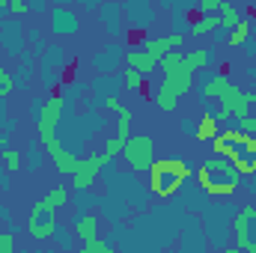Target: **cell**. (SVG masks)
Masks as SVG:
<instances>
[{"instance_id": "34", "label": "cell", "mask_w": 256, "mask_h": 253, "mask_svg": "<svg viewBox=\"0 0 256 253\" xmlns=\"http://www.w3.org/2000/svg\"><path fill=\"white\" fill-rule=\"evenodd\" d=\"M161 3H167V6H188V3H196V0H161Z\"/></svg>"}, {"instance_id": "33", "label": "cell", "mask_w": 256, "mask_h": 253, "mask_svg": "<svg viewBox=\"0 0 256 253\" xmlns=\"http://www.w3.org/2000/svg\"><path fill=\"white\" fill-rule=\"evenodd\" d=\"M104 108H108V110H116V114H120V110H122V102H120L116 96H104Z\"/></svg>"}, {"instance_id": "19", "label": "cell", "mask_w": 256, "mask_h": 253, "mask_svg": "<svg viewBox=\"0 0 256 253\" xmlns=\"http://www.w3.org/2000/svg\"><path fill=\"white\" fill-rule=\"evenodd\" d=\"M212 48H194V51H185V66L196 72V68H206V66L212 63Z\"/></svg>"}, {"instance_id": "37", "label": "cell", "mask_w": 256, "mask_h": 253, "mask_svg": "<svg viewBox=\"0 0 256 253\" xmlns=\"http://www.w3.org/2000/svg\"><path fill=\"white\" fill-rule=\"evenodd\" d=\"M9 3H12V0H0V9H9Z\"/></svg>"}, {"instance_id": "31", "label": "cell", "mask_w": 256, "mask_h": 253, "mask_svg": "<svg viewBox=\"0 0 256 253\" xmlns=\"http://www.w3.org/2000/svg\"><path fill=\"white\" fill-rule=\"evenodd\" d=\"M30 9H33V6H30L27 0H12V3H9V15H27Z\"/></svg>"}, {"instance_id": "22", "label": "cell", "mask_w": 256, "mask_h": 253, "mask_svg": "<svg viewBox=\"0 0 256 253\" xmlns=\"http://www.w3.org/2000/svg\"><path fill=\"white\" fill-rule=\"evenodd\" d=\"M232 167H236L242 176H250V173H256V149H254V152H242L238 158H232Z\"/></svg>"}, {"instance_id": "17", "label": "cell", "mask_w": 256, "mask_h": 253, "mask_svg": "<svg viewBox=\"0 0 256 253\" xmlns=\"http://www.w3.org/2000/svg\"><path fill=\"white\" fill-rule=\"evenodd\" d=\"M45 208H51V212H57V208H63L66 202H68V188L66 185H54V188L48 190L42 200H39Z\"/></svg>"}, {"instance_id": "27", "label": "cell", "mask_w": 256, "mask_h": 253, "mask_svg": "<svg viewBox=\"0 0 256 253\" xmlns=\"http://www.w3.org/2000/svg\"><path fill=\"white\" fill-rule=\"evenodd\" d=\"M12 90H15V78H12V74H9V72L0 66V102H3V98L12 92Z\"/></svg>"}, {"instance_id": "25", "label": "cell", "mask_w": 256, "mask_h": 253, "mask_svg": "<svg viewBox=\"0 0 256 253\" xmlns=\"http://www.w3.org/2000/svg\"><path fill=\"white\" fill-rule=\"evenodd\" d=\"M131 122H134V114H131L128 108H122V110L116 114V134L128 140V128H131Z\"/></svg>"}, {"instance_id": "10", "label": "cell", "mask_w": 256, "mask_h": 253, "mask_svg": "<svg viewBox=\"0 0 256 253\" xmlns=\"http://www.w3.org/2000/svg\"><path fill=\"white\" fill-rule=\"evenodd\" d=\"M182 45H185V36H182V33H167V36H158V39H146V42H143V51L152 54L155 60H161L167 51H176V48H182Z\"/></svg>"}, {"instance_id": "7", "label": "cell", "mask_w": 256, "mask_h": 253, "mask_svg": "<svg viewBox=\"0 0 256 253\" xmlns=\"http://www.w3.org/2000/svg\"><path fill=\"white\" fill-rule=\"evenodd\" d=\"M218 102H220V108H226L236 120H242V116H248V108L256 102V92L254 90H238L232 80H226L224 84V90H220V96H218Z\"/></svg>"}, {"instance_id": "18", "label": "cell", "mask_w": 256, "mask_h": 253, "mask_svg": "<svg viewBox=\"0 0 256 253\" xmlns=\"http://www.w3.org/2000/svg\"><path fill=\"white\" fill-rule=\"evenodd\" d=\"M248 36H250V21H244V18H242V21L226 33V39H224V42H226V48H242V45L248 42Z\"/></svg>"}, {"instance_id": "16", "label": "cell", "mask_w": 256, "mask_h": 253, "mask_svg": "<svg viewBox=\"0 0 256 253\" xmlns=\"http://www.w3.org/2000/svg\"><path fill=\"white\" fill-rule=\"evenodd\" d=\"M208 143H212V152H214V155H220V158H230V161H232V158H238V155H242V146H236L232 140H226V137H220V134H218V137H212Z\"/></svg>"}, {"instance_id": "30", "label": "cell", "mask_w": 256, "mask_h": 253, "mask_svg": "<svg viewBox=\"0 0 256 253\" xmlns=\"http://www.w3.org/2000/svg\"><path fill=\"white\" fill-rule=\"evenodd\" d=\"M15 250V236L6 230V232H0V253H12Z\"/></svg>"}, {"instance_id": "5", "label": "cell", "mask_w": 256, "mask_h": 253, "mask_svg": "<svg viewBox=\"0 0 256 253\" xmlns=\"http://www.w3.org/2000/svg\"><path fill=\"white\" fill-rule=\"evenodd\" d=\"M108 164H110V158H108L104 152H96V155L80 158V161H78V170L72 173V188L74 190H90L92 182L98 179V173H102Z\"/></svg>"}, {"instance_id": "28", "label": "cell", "mask_w": 256, "mask_h": 253, "mask_svg": "<svg viewBox=\"0 0 256 253\" xmlns=\"http://www.w3.org/2000/svg\"><path fill=\"white\" fill-rule=\"evenodd\" d=\"M84 253H110V244H108V242H102V238L96 236V238L84 242Z\"/></svg>"}, {"instance_id": "35", "label": "cell", "mask_w": 256, "mask_h": 253, "mask_svg": "<svg viewBox=\"0 0 256 253\" xmlns=\"http://www.w3.org/2000/svg\"><path fill=\"white\" fill-rule=\"evenodd\" d=\"M182 131H188V134H194V131H196V126H194L191 120H182Z\"/></svg>"}, {"instance_id": "24", "label": "cell", "mask_w": 256, "mask_h": 253, "mask_svg": "<svg viewBox=\"0 0 256 253\" xmlns=\"http://www.w3.org/2000/svg\"><path fill=\"white\" fill-rule=\"evenodd\" d=\"M122 84H126L128 90H143V74L137 72V68H131V66H126V72H122Z\"/></svg>"}, {"instance_id": "2", "label": "cell", "mask_w": 256, "mask_h": 253, "mask_svg": "<svg viewBox=\"0 0 256 253\" xmlns=\"http://www.w3.org/2000/svg\"><path fill=\"white\" fill-rule=\"evenodd\" d=\"M149 173H152L149 188H152V194H158V196H173V194H176V190L194 176L191 164H188L185 158H179V155H170V158L152 161Z\"/></svg>"}, {"instance_id": "1", "label": "cell", "mask_w": 256, "mask_h": 253, "mask_svg": "<svg viewBox=\"0 0 256 253\" xmlns=\"http://www.w3.org/2000/svg\"><path fill=\"white\" fill-rule=\"evenodd\" d=\"M158 68L164 72V84L155 92V104H158V110H176V102L191 92L194 72L185 66V54L179 48L176 51H167L158 60Z\"/></svg>"}, {"instance_id": "3", "label": "cell", "mask_w": 256, "mask_h": 253, "mask_svg": "<svg viewBox=\"0 0 256 253\" xmlns=\"http://www.w3.org/2000/svg\"><path fill=\"white\" fill-rule=\"evenodd\" d=\"M200 185H202L206 194H212V196H230V194H236L238 185H242V173L232 167L230 158L214 155V158H208L200 167Z\"/></svg>"}, {"instance_id": "12", "label": "cell", "mask_w": 256, "mask_h": 253, "mask_svg": "<svg viewBox=\"0 0 256 253\" xmlns=\"http://www.w3.org/2000/svg\"><path fill=\"white\" fill-rule=\"evenodd\" d=\"M122 60H126V66L137 68V72H140L143 78H149V74H152V72L158 68V60H155L152 54H146L143 48H140V51H126V57H122Z\"/></svg>"}, {"instance_id": "13", "label": "cell", "mask_w": 256, "mask_h": 253, "mask_svg": "<svg viewBox=\"0 0 256 253\" xmlns=\"http://www.w3.org/2000/svg\"><path fill=\"white\" fill-rule=\"evenodd\" d=\"M74 236L78 238H84V242H90V238H96L98 236V218L96 214H84V218H78L74 220Z\"/></svg>"}, {"instance_id": "15", "label": "cell", "mask_w": 256, "mask_h": 253, "mask_svg": "<svg viewBox=\"0 0 256 253\" xmlns=\"http://www.w3.org/2000/svg\"><path fill=\"white\" fill-rule=\"evenodd\" d=\"M214 30H220V15H200V18L191 24V36L194 39L208 36V33H214Z\"/></svg>"}, {"instance_id": "32", "label": "cell", "mask_w": 256, "mask_h": 253, "mask_svg": "<svg viewBox=\"0 0 256 253\" xmlns=\"http://www.w3.org/2000/svg\"><path fill=\"white\" fill-rule=\"evenodd\" d=\"M238 128L256 137V116H242V120H238Z\"/></svg>"}, {"instance_id": "21", "label": "cell", "mask_w": 256, "mask_h": 253, "mask_svg": "<svg viewBox=\"0 0 256 253\" xmlns=\"http://www.w3.org/2000/svg\"><path fill=\"white\" fill-rule=\"evenodd\" d=\"M218 15H220V30H226V33H230V30H232V27L242 21L238 9H236L230 0H224V3H220V12H218Z\"/></svg>"}, {"instance_id": "14", "label": "cell", "mask_w": 256, "mask_h": 253, "mask_svg": "<svg viewBox=\"0 0 256 253\" xmlns=\"http://www.w3.org/2000/svg\"><path fill=\"white\" fill-rule=\"evenodd\" d=\"M220 134V120L214 116V114H206L202 120H200V126H196V131H194V137L202 143V140H212V137H218Z\"/></svg>"}, {"instance_id": "26", "label": "cell", "mask_w": 256, "mask_h": 253, "mask_svg": "<svg viewBox=\"0 0 256 253\" xmlns=\"http://www.w3.org/2000/svg\"><path fill=\"white\" fill-rule=\"evenodd\" d=\"M122 149H126V137H120V134H114L108 143H104V155L114 161L116 155H122Z\"/></svg>"}, {"instance_id": "6", "label": "cell", "mask_w": 256, "mask_h": 253, "mask_svg": "<svg viewBox=\"0 0 256 253\" xmlns=\"http://www.w3.org/2000/svg\"><path fill=\"white\" fill-rule=\"evenodd\" d=\"M57 230H60V226H57L54 212L45 208L42 202H33V212H30V218H27V236L36 238V242H48V238L57 236Z\"/></svg>"}, {"instance_id": "11", "label": "cell", "mask_w": 256, "mask_h": 253, "mask_svg": "<svg viewBox=\"0 0 256 253\" xmlns=\"http://www.w3.org/2000/svg\"><path fill=\"white\" fill-rule=\"evenodd\" d=\"M78 27H80V21L72 9H54L51 12V30L57 36H72V33H78Z\"/></svg>"}, {"instance_id": "8", "label": "cell", "mask_w": 256, "mask_h": 253, "mask_svg": "<svg viewBox=\"0 0 256 253\" xmlns=\"http://www.w3.org/2000/svg\"><path fill=\"white\" fill-rule=\"evenodd\" d=\"M63 96H51L39 104V114H36V128H57L60 116H63Z\"/></svg>"}, {"instance_id": "20", "label": "cell", "mask_w": 256, "mask_h": 253, "mask_svg": "<svg viewBox=\"0 0 256 253\" xmlns=\"http://www.w3.org/2000/svg\"><path fill=\"white\" fill-rule=\"evenodd\" d=\"M226 80H230V78H226L224 72H220V74H212V78H208V80L200 86L202 98H206V102H214V98L220 96V90H224V84H226Z\"/></svg>"}, {"instance_id": "4", "label": "cell", "mask_w": 256, "mask_h": 253, "mask_svg": "<svg viewBox=\"0 0 256 253\" xmlns=\"http://www.w3.org/2000/svg\"><path fill=\"white\" fill-rule=\"evenodd\" d=\"M122 155H126L128 167H131L134 173H149V167H152V161H155V143H152L149 134H134V137L126 140Z\"/></svg>"}, {"instance_id": "36", "label": "cell", "mask_w": 256, "mask_h": 253, "mask_svg": "<svg viewBox=\"0 0 256 253\" xmlns=\"http://www.w3.org/2000/svg\"><path fill=\"white\" fill-rule=\"evenodd\" d=\"M3 149H6V134L0 131V152H3Z\"/></svg>"}, {"instance_id": "29", "label": "cell", "mask_w": 256, "mask_h": 253, "mask_svg": "<svg viewBox=\"0 0 256 253\" xmlns=\"http://www.w3.org/2000/svg\"><path fill=\"white\" fill-rule=\"evenodd\" d=\"M220 3L224 0H196V12L200 15H214V12H220Z\"/></svg>"}, {"instance_id": "23", "label": "cell", "mask_w": 256, "mask_h": 253, "mask_svg": "<svg viewBox=\"0 0 256 253\" xmlns=\"http://www.w3.org/2000/svg\"><path fill=\"white\" fill-rule=\"evenodd\" d=\"M0 158H3L6 173H18V170L24 167V155H21L18 149H3V152H0Z\"/></svg>"}, {"instance_id": "9", "label": "cell", "mask_w": 256, "mask_h": 253, "mask_svg": "<svg viewBox=\"0 0 256 253\" xmlns=\"http://www.w3.org/2000/svg\"><path fill=\"white\" fill-rule=\"evenodd\" d=\"M45 152H48V158L54 161V167L60 170V173H66V176H72L74 170H78V155H72L68 149H63V143L60 140H51L48 146H45Z\"/></svg>"}]
</instances>
